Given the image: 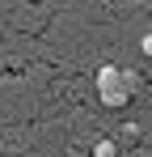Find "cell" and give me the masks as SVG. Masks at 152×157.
<instances>
[{"instance_id": "1", "label": "cell", "mask_w": 152, "mask_h": 157, "mask_svg": "<svg viewBox=\"0 0 152 157\" xmlns=\"http://www.w3.org/2000/svg\"><path fill=\"white\" fill-rule=\"evenodd\" d=\"M135 72H127V68H118V64H106L97 72V98L101 106H110V110H123L131 98H135Z\"/></svg>"}, {"instance_id": "2", "label": "cell", "mask_w": 152, "mask_h": 157, "mask_svg": "<svg viewBox=\"0 0 152 157\" xmlns=\"http://www.w3.org/2000/svg\"><path fill=\"white\" fill-rule=\"evenodd\" d=\"M93 157H118V144L114 140H97L93 144Z\"/></svg>"}, {"instance_id": "3", "label": "cell", "mask_w": 152, "mask_h": 157, "mask_svg": "<svg viewBox=\"0 0 152 157\" xmlns=\"http://www.w3.org/2000/svg\"><path fill=\"white\" fill-rule=\"evenodd\" d=\"M139 51H144V55H152V34H144V43H139Z\"/></svg>"}]
</instances>
